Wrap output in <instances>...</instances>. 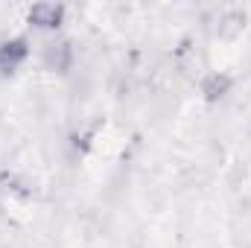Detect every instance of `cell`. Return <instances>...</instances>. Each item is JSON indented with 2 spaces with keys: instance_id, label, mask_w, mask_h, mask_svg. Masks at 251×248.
I'll list each match as a JSON object with an SVG mask.
<instances>
[{
  "instance_id": "1",
  "label": "cell",
  "mask_w": 251,
  "mask_h": 248,
  "mask_svg": "<svg viewBox=\"0 0 251 248\" xmlns=\"http://www.w3.org/2000/svg\"><path fill=\"white\" fill-rule=\"evenodd\" d=\"M41 64L44 70L56 73V76H67L73 67H76V47H73V38L67 35H50L41 41Z\"/></svg>"
},
{
  "instance_id": "2",
  "label": "cell",
  "mask_w": 251,
  "mask_h": 248,
  "mask_svg": "<svg viewBox=\"0 0 251 248\" xmlns=\"http://www.w3.org/2000/svg\"><path fill=\"white\" fill-rule=\"evenodd\" d=\"M35 32H50V35H59L64 24H67V6L64 3H32L26 9V18H24Z\"/></svg>"
},
{
  "instance_id": "3",
  "label": "cell",
  "mask_w": 251,
  "mask_h": 248,
  "mask_svg": "<svg viewBox=\"0 0 251 248\" xmlns=\"http://www.w3.org/2000/svg\"><path fill=\"white\" fill-rule=\"evenodd\" d=\"M234 85H237V79H234L228 70H204V73L199 76L196 91H199V97H201L207 105H219V102H225V99L234 94Z\"/></svg>"
},
{
  "instance_id": "4",
  "label": "cell",
  "mask_w": 251,
  "mask_h": 248,
  "mask_svg": "<svg viewBox=\"0 0 251 248\" xmlns=\"http://www.w3.org/2000/svg\"><path fill=\"white\" fill-rule=\"evenodd\" d=\"M32 56V41L26 35H9L0 41V76L18 73Z\"/></svg>"
}]
</instances>
